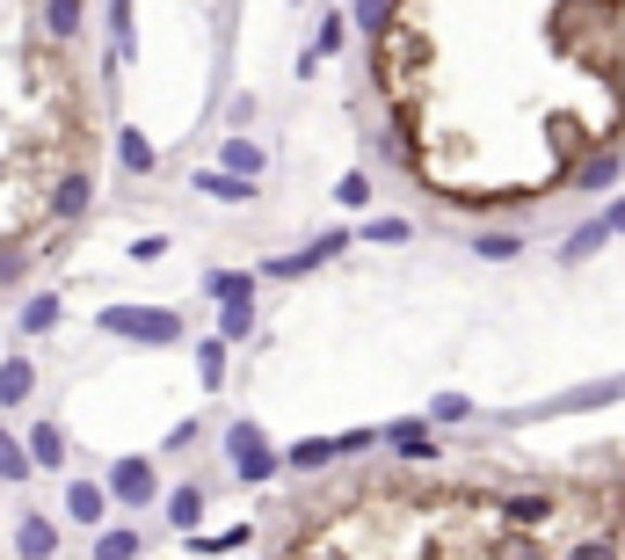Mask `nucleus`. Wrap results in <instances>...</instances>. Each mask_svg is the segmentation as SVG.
Returning <instances> with one entry per match:
<instances>
[{"mask_svg":"<svg viewBox=\"0 0 625 560\" xmlns=\"http://www.w3.org/2000/svg\"><path fill=\"white\" fill-rule=\"evenodd\" d=\"M196 190H204V196H218V204H247V196H255V175L204 168V175H196Z\"/></svg>","mask_w":625,"mask_h":560,"instance_id":"7","label":"nucleus"},{"mask_svg":"<svg viewBox=\"0 0 625 560\" xmlns=\"http://www.w3.org/2000/svg\"><path fill=\"white\" fill-rule=\"evenodd\" d=\"M560 510L553 487H516V495H495V517H502L509 532H531V524H546Z\"/></svg>","mask_w":625,"mask_h":560,"instance_id":"2","label":"nucleus"},{"mask_svg":"<svg viewBox=\"0 0 625 560\" xmlns=\"http://www.w3.org/2000/svg\"><path fill=\"white\" fill-rule=\"evenodd\" d=\"M117 495L110 487H95V481H66V510L80 517V524H102V510H110Z\"/></svg>","mask_w":625,"mask_h":560,"instance_id":"11","label":"nucleus"},{"mask_svg":"<svg viewBox=\"0 0 625 560\" xmlns=\"http://www.w3.org/2000/svg\"><path fill=\"white\" fill-rule=\"evenodd\" d=\"M342 247H349V233H312L298 255H284V263H269V277H306V269H320V263H335Z\"/></svg>","mask_w":625,"mask_h":560,"instance_id":"5","label":"nucleus"},{"mask_svg":"<svg viewBox=\"0 0 625 560\" xmlns=\"http://www.w3.org/2000/svg\"><path fill=\"white\" fill-rule=\"evenodd\" d=\"M168 524H175V532H196V524H204V487H196V481H182L168 495Z\"/></svg>","mask_w":625,"mask_h":560,"instance_id":"12","label":"nucleus"},{"mask_svg":"<svg viewBox=\"0 0 625 560\" xmlns=\"http://www.w3.org/2000/svg\"><path fill=\"white\" fill-rule=\"evenodd\" d=\"M23 328H29V335L59 328V298H29V306H23Z\"/></svg>","mask_w":625,"mask_h":560,"instance_id":"28","label":"nucleus"},{"mask_svg":"<svg viewBox=\"0 0 625 560\" xmlns=\"http://www.w3.org/2000/svg\"><path fill=\"white\" fill-rule=\"evenodd\" d=\"M226 459L241 466V481H247V487L277 481V451L263 444V422H233V430H226Z\"/></svg>","mask_w":625,"mask_h":560,"instance_id":"1","label":"nucleus"},{"mask_svg":"<svg viewBox=\"0 0 625 560\" xmlns=\"http://www.w3.org/2000/svg\"><path fill=\"white\" fill-rule=\"evenodd\" d=\"M385 444H393L400 459H436V437L422 430V422H393V430H385Z\"/></svg>","mask_w":625,"mask_h":560,"instance_id":"13","label":"nucleus"},{"mask_svg":"<svg viewBox=\"0 0 625 560\" xmlns=\"http://www.w3.org/2000/svg\"><path fill=\"white\" fill-rule=\"evenodd\" d=\"M117 161H124L131 175H153V161H161V153H153V139H145V131H124V139H117Z\"/></svg>","mask_w":625,"mask_h":560,"instance_id":"17","label":"nucleus"},{"mask_svg":"<svg viewBox=\"0 0 625 560\" xmlns=\"http://www.w3.org/2000/svg\"><path fill=\"white\" fill-rule=\"evenodd\" d=\"M241 546H255V524H233L218 538H190V553H241Z\"/></svg>","mask_w":625,"mask_h":560,"instance_id":"20","label":"nucleus"},{"mask_svg":"<svg viewBox=\"0 0 625 560\" xmlns=\"http://www.w3.org/2000/svg\"><path fill=\"white\" fill-rule=\"evenodd\" d=\"M80 15H88L80 0H51V8H44V29L59 37V44H66V37H80Z\"/></svg>","mask_w":625,"mask_h":560,"instance_id":"18","label":"nucleus"},{"mask_svg":"<svg viewBox=\"0 0 625 560\" xmlns=\"http://www.w3.org/2000/svg\"><path fill=\"white\" fill-rule=\"evenodd\" d=\"M131 553H139V532H131V524H117V532L95 538V560H131Z\"/></svg>","mask_w":625,"mask_h":560,"instance_id":"23","label":"nucleus"},{"mask_svg":"<svg viewBox=\"0 0 625 560\" xmlns=\"http://www.w3.org/2000/svg\"><path fill=\"white\" fill-rule=\"evenodd\" d=\"M131 255H139V263H161V255H168V233H145V241H131Z\"/></svg>","mask_w":625,"mask_h":560,"instance_id":"33","label":"nucleus"},{"mask_svg":"<svg viewBox=\"0 0 625 560\" xmlns=\"http://www.w3.org/2000/svg\"><path fill=\"white\" fill-rule=\"evenodd\" d=\"M226 168L233 175H263V147H255V139H233V147H226Z\"/></svg>","mask_w":625,"mask_h":560,"instance_id":"25","label":"nucleus"},{"mask_svg":"<svg viewBox=\"0 0 625 560\" xmlns=\"http://www.w3.org/2000/svg\"><path fill=\"white\" fill-rule=\"evenodd\" d=\"M335 196L349 204V212H363V204H371V175H363V168H349V175L335 182Z\"/></svg>","mask_w":625,"mask_h":560,"instance_id":"26","label":"nucleus"},{"mask_svg":"<svg viewBox=\"0 0 625 560\" xmlns=\"http://www.w3.org/2000/svg\"><path fill=\"white\" fill-rule=\"evenodd\" d=\"M110 495H117V502H131V510H145V502L161 495L153 459H117V466H110Z\"/></svg>","mask_w":625,"mask_h":560,"instance_id":"4","label":"nucleus"},{"mask_svg":"<svg viewBox=\"0 0 625 560\" xmlns=\"http://www.w3.org/2000/svg\"><path fill=\"white\" fill-rule=\"evenodd\" d=\"M218 335H226V342H247V335H255V306H247V298H233V306H226V320H218Z\"/></svg>","mask_w":625,"mask_h":560,"instance_id":"24","label":"nucleus"},{"mask_svg":"<svg viewBox=\"0 0 625 560\" xmlns=\"http://www.w3.org/2000/svg\"><path fill=\"white\" fill-rule=\"evenodd\" d=\"M204 292L233 306V298H255V277H241V269H218V277H204Z\"/></svg>","mask_w":625,"mask_h":560,"instance_id":"19","label":"nucleus"},{"mask_svg":"<svg viewBox=\"0 0 625 560\" xmlns=\"http://www.w3.org/2000/svg\"><path fill=\"white\" fill-rule=\"evenodd\" d=\"M408 233H414L408 219H371V226H363V241H385V247H400Z\"/></svg>","mask_w":625,"mask_h":560,"instance_id":"31","label":"nucleus"},{"mask_svg":"<svg viewBox=\"0 0 625 560\" xmlns=\"http://www.w3.org/2000/svg\"><path fill=\"white\" fill-rule=\"evenodd\" d=\"M88 204H95V182H88V168H66V175H59V190H51V212H59V219H80Z\"/></svg>","mask_w":625,"mask_h":560,"instance_id":"6","label":"nucleus"},{"mask_svg":"<svg viewBox=\"0 0 625 560\" xmlns=\"http://www.w3.org/2000/svg\"><path fill=\"white\" fill-rule=\"evenodd\" d=\"M567 560H618V538L589 532V538H575V546H567Z\"/></svg>","mask_w":625,"mask_h":560,"instance_id":"27","label":"nucleus"},{"mask_svg":"<svg viewBox=\"0 0 625 560\" xmlns=\"http://www.w3.org/2000/svg\"><path fill=\"white\" fill-rule=\"evenodd\" d=\"M465 415H473V408H465L458 393H444V400H436V408H430V422H465Z\"/></svg>","mask_w":625,"mask_h":560,"instance_id":"32","label":"nucleus"},{"mask_svg":"<svg viewBox=\"0 0 625 560\" xmlns=\"http://www.w3.org/2000/svg\"><path fill=\"white\" fill-rule=\"evenodd\" d=\"M196 365H204V386H218V379H226V335L204 342V349H196Z\"/></svg>","mask_w":625,"mask_h":560,"instance_id":"30","label":"nucleus"},{"mask_svg":"<svg viewBox=\"0 0 625 560\" xmlns=\"http://www.w3.org/2000/svg\"><path fill=\"white\" fill-rule=\"evenodd\" d=\"M473 255H481V263H516V255H524V241H516V233H502V226H487V233H473Z\"/></svg>","mask_w":625,"mask_h":560,"instance_id":"16","label":"nucleus"},{"mask_svg":"<svg viewBox=\"0 0 625 560\" xmlns=\"http://www.w3.org/2000/svg\"><path fill=\"white\" fill-rule=\"evenodd\" d=\"M618 175H625V153H618V147H597V153L575 168V182H582V190H611Z\"/></svg>","mask_w":625,"mask_h":560,"instance_id":"8","label":"nucleus"},{"mask_svg":"<svg viewBox=\"0 0 625 560\" xmlns=\"http://www.w3.org/2000/svg\"><path fill=\"white\" fill-rule=\"evenodd\" d=\"M29 466H37V451H15V444H0V481H29Z\"/></svg>","mask_w":625,"mask_h":560,"instance_id":"29","label":"nucleus"},{"mask_svg":"<svg viewBox=\"0 0 625 560\" xmlns=\"http://www.w3.org/2000/svg\"><path fill=\"white\" fill-rule=\"evenodd\" d=\"M15 553H23V560H51V553H59L51 517H23V524H15Z\"/></svg>","mask_w":625,"mask_h":560,"instance_id":"9","label":"nucleus"},{"mask_svg":"<svg viewBox=\"0 0 625 560\" xmlns=\"http://www.w3.org/2000/svg\"><path fill=\"white\" fill-rule=\"evenodd\" d=\"M349 15H357V29H371V37H385V29L400 23V15H393V0H357Z\"/></svg>","mask_w":625,"mask_h":560,"instance_id":"22","label":"nucleus"},{"mask_svg":"<svg viewBox=\"0 0 625 560\" xmlns=\"http://www.w3.org/2000/svg\"><path fill=\"white\" fill-rule=\"evenodd\" d=\"M603 219H611V233H625V196L611 204V212H603Z\"/></svg>","mask_w":625,"mask_h":560,"instance_id":"34","label":"nucleus"},{"mask_svg":"<svg viewBox=\"0 0 625 560\" xmlns=\"http://www.w3.org/2000/svg\"><path fill=\"white\" fill-rule=\"evenodd\" d=\"M29 393H37V365H29V357H8V365H0V408H23Z\"/></svg>","mask_w":625,"mask_h":560,"instance_id":"10","label":"nucleus"},{"mask_svg":"<svg viewBox=\"0 0 625 560\" xmlns=\"http://www.w3.org/2000/svg\"><path fill=\"white\" fill-rule=\"evenodd\" d=\"M29 451H37V466H59V459H66V437H59V422H37V430H29Z\"/></svg>","mask_w":625,"mask_h":560,"instance_id":"21","label":"nucleus"},{"mask_svg":"<svg viewBox=\"0 0 625 560\" xmlns=\"http://www.w3.org/2000/svg\"><path fill=\"white\" fill-rule=\"evenodd\" d=\"M597 247H611V219H582L575 233H567V247H560V255H567V263H582V255H597Z\"/></svg>","mask_w":625,"mask_h":560,"instance_id":"14","label":"nucleus"},{"mask_svg":"<svg viewBox=\"0 0 625 560\" xmlns=\"http://www.w3.org/2000/svg\"><path fill=\"white\" fill-rule=\"evenodd\" d=\"M102 328H110V335H131V342H182V320H175V314H131V306H110Z\"/></svg>","mask_w":625,"mask_h":560,"instance_id":"3","label":"nucleus"},{"mask_svg":"<svg viewBox=\"0 0 625 560\" xmlns=\"http://www.w3.org/2000/svg\"><path fill=\"white\" fill-rule=\"evenodd\" d=\"M0 444H8V430H0Z\"/></svg>","mask_w":625,"mask_h":560,"instance_id":"35","label":"nucleus"},{"mask_svg":"<svg viewBox=\"0 0 625 560\" xmlns=\"http://www.w3.org/2000/svg\"><path fill=\"white\" fill-rule=\"evenodd\" d=\"M618 80H625V74H618Z\"/></svg>","mask_w":625,"mask_h":560,"instance_id":"36","label":"nucleus"},{"mask_svg":"<svg viewBox=\"0 0 625 560\" xmlns=\"http://www.w3.org/2000/svg\"><path fill=\"white\" fill-rule=\"evenodd\" d=\"M328 459H342V437H306V444H291L284 466H298V473H320Z\"/></svg>","mask_w":625,"mask_h":560,"instance_id":"15","label":"nucleus"}]
</instances>
